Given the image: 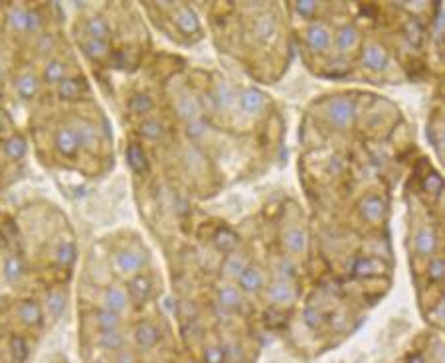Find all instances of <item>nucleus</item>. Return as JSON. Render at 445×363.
Instances as JSON below:
<instances>
[{"label":"nucleus","instance_id":"f257e3e1","mask_svg":"<svg viewBox=\"0 0 445 363\" xmlns=\"http://www.w3.org/2000/svg\"><path fill=\"white\" fill-rule=\"evenodd\" d=\"M325 117L327 123L339 131L350 128L356 119V103L349 95H335L325 103Z\"/></svg>","mask_w":445,"mask_h":363},{"label":"nucleus","instance_id":"f03ea898","mask_svg":"<svg viewBox=\"0 0 445 363\" xmlns=\"http://www.w3.org/2000/svg\"><path fill=\"white\" fill-rule=\"evenodd\" d=\"M148 263L147 251L138 249V247H127V249H121L115 255L113 259V265H115V270L123 277H135L138 275L143 267Z\"/></svg>","mask_w":445,"mask_h":363},{"label":"nucleus","instance_id":"7ed1b4c3","mask_svg":"<svg viewBox=\"0 0 445 363\" xmlns=\"http://www.w3.org/2000/svg\"><path fill=\"white\" fill-rule=\"evenodd\" d=\"M264 292L267 304L276 308H289L299 298V289L295 286V282H287V280H273L271 284L265 286Z\"/></svg>","mask_w":445,"mask_h":363},{"label":"nucleus","instance_id":"20e7f679","mask_svg":"<svg viewBox=\"0 0 445 363\" xmlns=\"http://www.w3.org/2000/svg\"><path fill=\"white\" fill-rule=\"evenodd\" d=\"M305 46L311 52L325 53L333 46V30L327 22L313 20L305 28Z\"/></svg>","mask_w":445,"mask_h":363},{"label":"nucleus","instance_id":"39448f33","mask_svg":"<svg viewBox=\"0 0 445 363\" xmlns=\"http://www.w3.org/2000/svg\"><path fill=\"white\" fill-rule=\"evenodd\" d=\"M362 70L370 73H382L390 65V52L380 42H366L361 53Z\"/></svg>","mask_w":445,"mask_h":363},{"label":"nucleus","instance_id":"423d86ee","mask_svg":"<svg viewBox=\"0 0 445 363\" xmlns=\"http://www.w3.org/2000/svg\"><path fill=\"white\" fill-rule=\"evenodd\" d=\"M390 270V265L380 257H359L352 263V275L356 279H378Z\"/></svg>","mask_w":445,"mask_h":363},{"label":"nucleus","instance_id":"0eeeda50","mask_svg":"<svg viewBox=\"0 0 445 363\" xmlns=\"http://www.w3.org/2000/svg\"><path fill=\"white\" fill-rule=\"evenodd\" d=\"M359 213L368 223H382L386 219V213H388V204L384 202V197L368 194L359 202Z\"/></svg>","mask_w":445,"mask_h":363},{"label":"nucleus","instance_id":"6e6552de","mask_svg":"<svg viewBox=\"0 0 445 363\" xmlns=\"http://www.w3.org/2000/svg\"><path fill=\"white\" fill-rule=\"evenodd\" d=\"M127 296L129 301L135 302L137 306H143L150 301L153 296V280L147 275L138 272L135 277H131L127 280Z\"/></svg>","mask_w":445,"mask_h":363},{"label":"nucleus","instance_id":"1a4fd4ad","mask_svg":"<svg viewBox=\"0 0 445 363\" xmlns=\"http://www.w3.org/2000/svg\"><path fill=\"white\" fill-rule=\"evenodd\" d=\"M133 342L143 352L155 350L160 343V330L153 322H138L133 330Z\"/></svg>","mask_w":445,"mask_h":363},{"label":"nucleus","instance_id":"9d476101","mask_svg":"<svg viewBox=\"0 0 445 363\" xmlns=\"http://www.w3.org/2000/svg\"><path fill=\"white\" fill-rule=\"evenodd\" d=\"M172 22L176 24L179 32H182L184 36H192V34H200V18L198 14L194 12V8L186 6V4H181V6H174V12H172Z\"/></svg>","mask_w":445,"mask_h":363},{"label":"nucleus","instance_id":"9b49d317","mask_svg":"<svg viewBox=\"0 0 445 363\" xmlns=\"http://www.w3.org/2000/svg\"><path fill=\"white\" fill-rule=\"evenodd\" d=\"M238 289L242 291V294H259L265 289V275L264 270L259 269L257 265H247V269L238 277Z\"/></svg>","mask_w":445,"mask_h":363},{"label":"nucleus","instance_id":"f8f14e48","mask_svg":"<svg viewBox=\"0 0 445 363\" xmlns=\"http://www.w3.org/2000/svg\"><path fill=\"white\" fill-rule=\"evenodd\" d=\"M439 247V237L432 227H420L413 235V251L418 253V257L432 259Z\"/></svg>","mask_w":445,"mask_h":363},{"label":"nucleus","instance_id":"ddd939ff","mask_svg":"<svg viewBox=\"0 0 445 363\" xmlns=\"http://www.w3.org/2000/svg\"><path fill=\"white\" fill-rule=\"evenodd\" d=\"M16 314L26 328H40L44 324V308L36 298H24L18 302Z\"/></svg>","mask_w":445,"mask_h":363},{"label":"nucleus","instance_id":"4468645a","mask_svg":"<svg viewBox=\"0 0 445 363\" xmlns=\"http://www.w3.org/2000/svg\"><path fill=\"white\" fill-rule=\"evenodd\" d=\"M361 30L354 24H344L335 34V48L339 50L340 55H347L361 46Z\"/></svg>","mask_w":445,"mask_h":363},{"label":"nucleus","instance_id":"2eb2a0df","mask_svg":"<svg viewBox=\"0 0 445 363\" xmlns=\"http://www.w3.org/2000/svg\"><path fill=\"white\" fill-rule=\"evenodd\" d=\"M244 294L242 291L238 289V286H233V284H224L220 286L218 291H216V304L224 308V310L232 312H240L244 308Z\"/></svg>","mask_w":445,"mask_h":363},{"label":"nucleus","instance_id":"dca6fc26","mask_svg":"<svg viewBox=\"0 0 445 363\" xmlns=\"http://www.w3.org/2000/svg\"><path fill=\"white\" fill-rule=\"evenodd\" d=\"M279 34V20H277L273 14L269 12H264L259 16H255L254 22V36L262 44L273 42Z\"/></svg>","mask_w":445,"mask_h":363},{"label":"nucleus","instance_id":"f3484780","mask_svg":"<svg viewBox=\"0 0 445 363\" xmlns=\"http://www.w3.org/2000/svg\"><path fill=\"white\" fill-rule=\"evenodd\" d=\"M281 245L289 255H305L309 247V237L305 229L289 227L281 233Z\"/></svg>","mask_w":445,"mask_h":363},{"label":"nucleus","instance_id":"a211bd4d","mask_svg":"<svg viewBox=\"0 0 445 363\" xmlns=\"http://www.w3.org/2000/svg\"><path fill=\"white\" fill-rule=\"evenodd\" d=\"M53 145H56V150L65 158H72V156L77 154L79 143H77L74 126H60L53 135Z\"/></svg>","mask_w":445,"mask_h":363},{"label":"nucleus","instance_id":"6ab92c4d","mask_svg":"<svg viewBox=\"0 0 445 363\" xmlns=\"http://www.w3.org/2000/svg\"><path fill=\"white\" fill-rule=\"evenodd\" d=\"M240 109L245 114H259L267 107V95L257 87H247L240 93Z\"/></svg>","mask_w":445,"mask_h":363},{"label":"nucleus","instance_id":"aec40b11","mask_svg":"<svg viewBox=\"0 0 445 363\" xmlns=\"http://www.w3.org/2000/svg\"><path fill=\"white\" fill-rule=\"evenodd\" d=\"M75 135H77V143L79 148H84L87 152H96L97 145H99V135H97V126L89 121H77L74 125Z\"/></svg>","mask_w":445,"mask_h":363},{"label":"nucleus","instance_id":"412c9836","mask_svg":"<svg viewBox=\"0 0 445 363\" xmlns=\"http://www.w3.org/2000/svg\"><path fill=\"white\" fill-rule=\"evenodd\" d=\"M101 302H103V308L121 314L129 306L127 291L121 289V286H115V284H109L101 294Z\"/></svg>","mask_w":445,"mask_h":363},{"label":"nucleus","instance_id":"4be33fe9","mask_svg":"<svg viewBox=\"0 0 445 363\" xmlns=\"http://www.w3.org/2000/svg\"><path fill=\"white\" fill-rule=\"evenodd\" d=\"M212 101L214 105L218 107V109H222V111H228V109H232L233 103L238 101V93H236V89H233V85L230 81H226V79H220V81H216L212 89Z\"/></svg>","mask_w":445,"mask_h":363},{"label":"nucleus","instance_id":"5701e85b","mask_svg":"<svg viewBox=\"0 0 445 363\" xmlns=\"http://www.w3.org/2000/svg\"><path fill=\"white\" fill-rule=\"evenodd\" d=\"M14 89H16V93L20 99L24 101H30L34 99L38 91H40V77L32 72H24L20 73L18 77H16V81H14Z\"/></svg>","mask_w":445,"mask_h":363},{"label":"nucleus","instance_id":"b1692460","mask_svg":"<svg viewBox=\"0 0 445 363\" xmlns=\"http://www.w3.org/2000/svg\"><path fill=\"white\" fill-rule=\"evenodd\" d=\"M87 91H89V85L84 77H65L62 84H58V95L64 101H75Z\"/></svg>","mask_w":445,"mask_h":363},{"label":"nucleus","instance_id":"393cba45","mask_svg":"<svg viewBox=\"0 0 445 363\" xmlns=\"http://www.w3.org/2000/svg\"><path fill=\"white\" fill-rule=\"evenodd\" d=\"M174 109H176V113H179L182 121H186V123H191L194 119H200L202 105L198 101V97H194L191 93L181 95L176 99V103H174Z\"/></svg>","mask_w":445,"mask_h":363},{"label":"nucleus","instance_id":"a878e982","mask_svg":"<svg viewBox=\"0 0 445 363\" xmlns=\"http://www.w3.org/2000/svg\"><path fill=\"white\" fill-rule=\"evenodd\" d=\"M91 322L99 332H111V330H119L121 328V314L107 310V308H97L91 312Z\"/></svg>","mask_w":445,"mask_h":363},{"label":"nucleus","instance_id":"bb28decb","mask_svg":"<svg viewBox=\"0 0 445 363\" xmlns=\"http://www.w3.org/2000/svg\"><path fill=\"white\" fill-rule=\"evenodd\" d=\"M212 243L214 247L220 251V253L230 255V253H236V249L240 247V237H238L230 227H220L214 233Z\"/></svg>","mask_w":445,"mask_h":363},{"label":"nucleus","instance_id":"cd10ccee","mask_svg":"<svg viewBox=\"0 0 445 363\" xmlns=\"http://www.w3.org/2000/svg\"><path fill=\"white\" fill-rule=\"evenodd\" d=\"M2 152L4 156L8 158V160H22L26 152H28V143H26V138L18 133H14L11 135L8 138H4L2 140Z\"/></svg>","mask_w":445,"mask_h":363},{"label":"nucleus","instance_id":"c85d7f7f","mask_svg":"<svg viewBox=\"0 0 445 363\" xmlns=\"http://www.w3.org/2000/svg\"><path fill=\"white\" fill-rule=\"evenodd\" d=\"M2 275H4L6 282H11V284H16V282H20L24 279V275H26V263H24L20 255H8L4 259Z\"/></svg>","mask_w":445,"mask_h":363},{"label":"nucleus","instance_id":"c756f323","mask_svg":"<svg viewBox=\"0 0 445 363\" xmlns=\"http://www.w3.org/2000/svg\"><path fill=\"white\" fill-rule=\"evenodd\" d=\"M247 265H250V260H247L245 255H242V253H230V255H226V259H224L222 275L226 279L238 280V277L247 269Z\"/></svg>","mask_w":445,"mask_h":363},{"label":"nucleus","instance_id":"7c9ffc66","mask_svg":"<svg viewBox=\"0 0 445 363\" xmlns=\"http://www.w3.org/2000/svg\"><path fill=\"white\" fill-rule=\"evenodd\" d=\"M125 158H127L129 168H131L135 174H145L148 170L147 152H145V148L138 145V143H131V145L127 146Z\"/></svg>","mask_w":445,"mask_h":363},{"label":"nucleus","instance_id":"2f4dec72","mask_svg":"<svg viewBox=\"0 0 445 363\" xmlns=\"http://www.w3.org/2000/svg\"><path fill=\"white\" fill-rule=\"evenodd\" d=\"M79 46H82V52L89 58V60H93V62H101V60H105L107 55L111 53V50H109V42H105V40H96V38H84L82 42H79Z\"/></svg>","mask_w":445,"mask_h":363},{"label":"nucleus","instance_id":"473e14b6","mask_svg":"<svg viewBox=\"0 0 445 363\" xmlns=\"http://www.w3.org/2000/svg\"><path fill=\"white\" fill-rule=\"evenodd\" d=\"M85 32H87L89 38L105 40L107 42L109 36H111V26H109V22L101 14H93V16H89L87 22H85Z\"/></svg>","mask_w":445,"mask_h":363},{"label":"nucleus","instance_id":"72a5a7b5","mask_svg":"<svg viewBox=\"0 0 445 363\" xmlns=\"http://www.w3.org/2000/svg\"><path fill=\"white\" fill-rule=\"evenodd\" d=\"M65 304H67V296H65L64 291L52 289V291L46 292V310L50 312L53 320H58L64 314Z\"/></svg>","mask_w":445,"mask_h":363},{"label":"nucleus","instance_id":"f704fd0d","mask_svg":"<svg viewBox=\"0 0 445 363\" xmlns=\"http://www.w3.org/2000/svg\"><path fill=\"white\" fill-rule=\"evenodd\" d=\"M67 77V65L62 60H48L44 65V81L46 84H62Z\"/></svg>","mask_w":445,"mask_h":363},{"label":"nucleus","instance_id":"c9c22d12","mask_svg":"<svg viewBox=\"0 0 445 363\" xmlns=\"http://www.w3.org/2000/svg\"><path fill=\"white\" fill-rule=\"evenodd\" d=\"M165 133H167V128L157 119H143L138 123V135L147 140H160Z\"/></svg>","mask_w":445,"mask_h":363},{"label":"nucleus","instance_id":"e433bc0d","mask_svg":"<svg viewBox=\"0 0 445 363\" xmlns=\"http://www.w3.org/2000/svg\"><path fill=\"white\" fill-rule=\"evenodd\" d=\"M8 24L14 32H26L28 30V8L22 4H14L8 8Z\"/></svg>","mask_w":445,"mask_h":363},{"label":"nucleus","instance_id":"4c0bfd02","mask_svg":"<svg viewBox=\"0 0 445 363\" xmlns=\"http://www.w3.org/2000/svg\"><path fill=\"white\" fill-rule=\"evenodd\" d=\"M97 343L107 350V352H119L123 350L125 345V338L119 330H111V332H99V338H97Z\"/></svg>","mask_w":445,"mask_h":363},{"label":"nucleus","instance_id":"58836bf2","mask_svg":"<svg viewBox=\"0 0 445 363\" xmlns=\"http://www.w3.org/2000/svg\"><path fill=\"white\" fill-rule=\"evenodd\" d=\"M127 107L133 114H147L155 109V101L148 93H135L129 99Z\"/></svg>","mask_w":445,"mask_h":363},{"label":"nucleus","instance_id":"ea45409f","mask_svg":"<svg viewBox=\"0 0 445 363\" xmlns=\"http://www.w3.org/2000/svg\"><path fill=\"white\" fill-rule=\"evenodd\" d=\"M53 257H56V263L60 267H72L75 263V257H77V249H75V245L72 241H64V243L58 245Z\"/></svg>","mask_w":445,"mask_h":363},{"label":"nucleus","instance_id":"a19ab883","mask_svg":"<svg viewBox=\"0 0 445 363\" xmlns=\"http://www.w3.org/2000/svg\"><path fill=\"white\" fill-rule=\"evenodd\" d=\"M11 353L14 363H26L30 355V345L26 342V338L22 336H12L11 338Z\"/></svg>","mask_w":445,"mask_h":363},{"label":"nucleus","instance_id":"79ce46f5","mask_svg":"<svg viewBox=\"0 0 445 363\" xmlns=\"http://www.w3.org/2000/svg\"><path fill=\"white\" fill-rule=\"evenodd\" d=\"M444 275H445V260L444 257H439V255H434L430 263H427V267H425V277L430 282H434V284H439L441 280H444Z\"/></svg>","mask_w":445,"mask_h":363},{"label":"nucleus","instance_id":"37998d69","mask_svg":"<svg viewBox=\"0 0 445 363\" xmlns=\"http://www.w3.org/2000/svg\"><path fill=\"white\" fill-rule=\"evenodd\" d=\"M204 363H228V355H226V348L224 343H208L202 353Z\"/></svg>","mask_w":445,"mask_h":363},{"label":"nucleus","instance_id":"c03bdc74","mask_svg":"<svg viewBox=\"0 0 445 363\" xmlns=\"http://www.w3.org/2000/svg\"><path fill=\"white\" fill-rule=\"evenodd\" d=\"M291 8H293L295 14L303 16V18H313L318 12V8H321V4H318V2H313V0H299V2H293Z\"/></svg>","mask_w":445,"mask_h":363},{"label":"nucleus","instance_id":"a18cd8bd","mask_svg":"<svg viewBox=\"0 0 445 363\" xmlns=\"http://www.w3.org/2000/svg\"><path fill=\"white\" fill-rule=\"evenodd\" d=\"M303 318H305V324L311 330H321L327 324V316L321 310H317V308H307L305 314H303Z\"/></svg>","mask_w":445,"mask_h":363},{"label":"nucleus","instance_id":"49530a36","mask_svg":"<svg viewBox=\"0 0 445 363\" xmlns=\"http://www.w3.org/2000/svg\"><path fill=\"white\" fill-rule=\"evenodd\" d=\"M208 133V125L202 119H194L191 123H186V136L191 140H200Z\"/></svg>","mask_w":445,"mask_h":363},{"label":"nucleus","instance_id":"de8ad7c7","mask_svg":"<svg viewBox=\"0 0 445 363\" xmlns=\"http://www.w3.org/2000/svg\"><path fill=\"white\" fill-rule=\"evenodd\" d=\"M297 277L295 267L289 263V260L281 259L276 265V280H287V282H293Z\"/></svg>","mask_w":445,"mask_h":363},{"label":"nucleus","instance_id":"09e8293b","mask_svg":"<svg viewBox=\"0 0 445 363\" xmlns=\"http://www.w3.org/2000/svg\"><path fill=\"white\" fill-rule=\"evenodd\" d=\"M406 36H408V40H410L412 44H415V46L422 42V38H424V30H422L420 22L408 20V24H406Z\"/></svg>","mask_w":445,"mask_h":363},{"label":"nucleus","instance_id":"8fccbe9b","mask_svg":"<svg viewBox=\"0 0 445 363\" xmlns=\"http://www.w3.org/2000/svg\"><path fill=\"white\" fill-rule=\"evenodd\" d=\"M56 48V38H53V34L50 32H44L40 34V38H38V42H36V50L38 53H50Z\"/></svg>","mask_w":445,"mask_h":363},{"label":"nucleus","instance_id":"3c124183","mask_svg":"<svg viewBox=\"0 0 445 363\" xmlns=\"http://www.w3.org/2000/svg\"><path fill=\"white\" fill-rule=\"evenodd\" d=\"M424 190L425 192H430V194H434V196H437L441 190H444V180L439 178V174H430V176L425 178L424 180Z\"/></svg>","mask_w":445,"mask_h":363},{"label":"nucleus","instance_id":"603ef678","mask_svg":"<svg viewBox=\"0 0 445 363\" xmlns=\"http://www.w3.org/2000/svg\"><path fill=\"white\" fill-rule=\"evenodd\" d=\"M44 26V16H42V12L38 11V8H28V30L26 32H32V34H36V32H40V28Z\"/></svg>","mask_w":445,"mask_h":363},{"label":"nucleus","instance_id":"864d4df0","mask_svg":"<svg viewBox=\"0 0 445 363\" xmlns=\"http://www.w3.org/2000/svg\"><path fill=\"white\" fill-rule=\"evenodd\" d=\"M113 363H137V359H135V355H133V352H129V350H119V352H115V359H113Z\"/></svg>","mask_w":445,"mask_h":363},{"label":"nucleus","instance_id":"5fc2aeb1","mask_svg":"<svg viewBox=\"0 0 445 363\" xmlns=\"http://www.w3.org/2000/svg\"><path fill=\"white\" fill-rule=\"evenodd\" d=\"M406 363H432L427 357H424L422 353H410L408 357H406Z\"/></svg>","mask_w":445,"mask_h":363},{"label":"nucleus","instance_id":"6e6d98bb","mask_svg":"<svg viewBox=\"0 0 445 363\" xmlns=\"http://www.w3.org/2000/svg\"><path fill=\"white\" fill-rule=\"evenodd\" d=\"M434 316L437 324H441L444 322V301H437V308L434 310Z\"/></svg>","mask_w":445,"mask_h":363},{"label":"nucleus","instance_id":"4d7b16f0","mask_svg":"<svg viewBox=\"0 0 445 363\" xmlns=\"http://www.w3.org/2000/svg\"><path fill=\"white\" fill-rule=\"evenodd\" d=\"M2 73L4 72H2V63H0V79H2Z\"/></svg>","mask_w":445,"mask_h":363},{"label":"nucleus","instance_id":"13d9d810","mask_svg":"<svg viewBox=\"0 0 445 363\" xmlns=\"http://www.w3.org/2000/svg\"><path fill=\"white\" fill-rule=\"evenodd\" d=\"M0 338H2V324H0Z\"/></svg>","mask_w":445,"mask_h":363},{"label":"nucleus","instance_id":"bf43d9fd","mask_svg":"<svg viewBox=\"0 0 445 363\" xmlns=\"http://www.w3.org/2000/svg\"><path fill=\"white\" fill-rule=\"evenodd\" d=\"M97 363H103V362H97Z\"/></svg>","mask_w":445,"mask_h":363}]
</instances>
